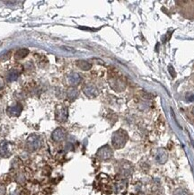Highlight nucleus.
<instances>
[{"mask_svg":"<svg viewBox=\"0 0 194 195\" xmlns=\"http://www.w3.org/2000/svg\"><path fill=\"white\" fill-rule=\"evenodd\" d=\"M128 141V134L123 130H119L115 131L112 135L111 142L115 148L120 149L122 148Z\"/></svg>","mask_w":194,"mask_h":195,"instance_id":"1","label":"nucleus"},{"mask_svg":"<svg viewBox=\"0 0 194 195\" xmlns=\"http://www.w3.org/2000/svg\"><path fill=\"white\" fill-rule=\"evenodd\" d=\"M42 147V139L40 136L32 134L26 140V148L29 151L38 150Z\"/></svg>","mask_w":194,"mask_h":195,"instance_id":"2","label":"nucleus"},{"mask_svg":"<svg viewBox=\"0 0 194 195\" xmlns=\"http://www.w3.org/2000/svg\"><path fill=\"white\" fill-rule=\"evenodd\" d=\"M68 117V110L63 104H59L55 111V118L59 122H64Z\"/></svg>","mask_w":194,"mask_h":195,"instance_id":"3","label":"nucleus"},{"mask_svg":"<svg viewBox=\"0 0 194 195\" xmlns=\"http://www.w3.org/2000/svg\"><path fill=\"white\" fill-rule=\"evenodd\" d=\"M112 155H113V152H112L111 148L107 145L99 148V150L96 153L97 158L101 160H108L112 157Z\"/></svg>","mask_w":194,"mask_h":195,"instance_id":"4","label":"nucleus"},{"mask_svg":"<svg viewBox=\"0 0 194 195\" xmlns=\"http://www.w3.org/2000/svg\"><path fill=\"white\" fill-rule=\"evenodd\" d=\"M83 92L84 94L89 97V98H94L97 95L99 94V91L93 85H86L84 88H83Z\"/></svg>","mask_w":194,"mask_h":195,"instance_id":"5","label":"nucleus"},{"mask_svg":"<svg viewBox=\"0 0 194 195\" xmlns=\"http://www.w3.org/2000/svg\"><path fill=\"white\" fill-rule=\"evenodd\" d=\"M66 136H67V132L63 128H57L52 133V139L54 141L60 142L65 140Z\"/></svg>","mask_w":194,"mask_h":195,"instance_id":"6","label":"nucleus"},{"mask_svg":"<svg viewBox=\"0 0 194 195\" xmlns=\"http://www.w3.org/2000/svg\"><path fill=\"white\" fill-rule=\"evenodd\" d=\"M11 155L10 144L6 141H2L0 143V157L7 158Z\"/></svg>","mask_w":194,"mask_h":195,"instance_id":"7","label":"nucleus"},{"mask_svg":"<svg viewBox=\"0 0 194 195\" xmlns=\"http://www.w3.org/2000/svg\"><path fill=\"white\" fill-rule=\"evenodd\" d=\"M23 110V107L20 104H16L15 105L9 106L6 110L7 114L9 116H19Z\"/></svg>","mask_w":194,"mask_h":195,"instance_id":"8","label":"nucleus"},{"mask_svg":"<svg viewBox=\"0 0 194 195\" xmlns=\"http://www.w3.org/2000/svg\"><path fill=\"white\" fill-rule=\"evenodd\" d=\"M156 159L157 161V163L163 165L167 161V153L164 148H160L158 149L157 153V157Z\"/></svg>","mask_w":194,"mask_h":195,"instance_id":"9","label":"nucleus"},{"mask_svg":"<svg viewBox=\"0 0 194 195\" xmlns=\"http://www.w3.org/2000/svg\"><path fill=\"white\" fill-rule=\"evenodd\" d=\"M81 76L77 73H72L68 76V81L71 86H77L81 82Z\"/></svg>","mask_w":194,"mask_h":195,"instance_id":"10","label":"nucleus"},{"mask_svg":"<svg viewBox=\"0 0 194 195\" xmlns=\"http://www.w3.org/2000/svg\"><path fill=\"white\" fill-rule=\"evenodd\" d=\"M19 74H20V73H19V71L16 70V69H12V70H10V71L8 72L7 76H6L7 81L13 82V81L16 80V79L18 78V76H19Z\"/></svg>","mask_w":194,"mask_h":195,"instance_id":"11","label":"nucleus"},{"mask_svg":"<svg viewBox=\"0 0 194 195\" xmlns=\"http://www.w3.org/2000/svg\"><path fill=\"white\" fill-rule=\"evenodd\" d=\"M76 66L78 67L80 69L85 70V71L89 70L92 68V64L87 62V61H86V60H78V61H76Z\"/></svg>","mask_w":194,"mask_h":195,"instance_id":"12","label":"nucleus"},{"mask_svg":"<svg viewBox=\"0 0 194 195\" xmlns=\"http://www.w3.org/2000/svg\"><path fill=\"white\" fill-rule=\"evenodd\" d=\"M78 94H79L78 90L75 89V87H70L67 92V95L68 97V99H70V100H75V98H77Z\"/></svg>","mask_w":194,"mask_h":195,"instance_id":"13","label":"nucleus"},{"mask_svg":"<svg viewBox=\"0 0 194 195\" xmlns=\"http://www.w3.org/2000/svg\"><path fill=\"white\" fill-rule=\"evenodd\" d=\"M29 53V50L27 49H21L16 51L15 55H14V58L15 60H23V58H24Z\"/></svg>","mask_w":194,"mask_h":195,"instance_id":"14","label":"nucleus"},{"mask_svg":"<svg viewBox=\"0 0 194 195\" xmlns=\"http://www.w3.org/2000/svg\"><path fill=\"white\" fill-rule=\"evenodd\" d=\"M174 195H190V193L184 189H177L174 191Z\"/></svg>","mask_w":194,"mask_h":195,"instance_id":"15","label":"nucleus"},{"mask_svg":"<svg viewBox=\"0 0 194 195\" xmlns=\"http://www.w3.org/2000/svg\"><path fill=\"white\" fill-rule=\"evenodd\" d=\"M11 54H12V52L11 51H8L7 53H6V54H4L1 58H0V60L1 61H5V60H7L8 58L11 57Z\"/></svg>","mask_w":194,"mask_h":195,"instance_id":"16","label":"nucleus"},{"mask_svg":"<svg viewBox=\"0 0 194 195\" xmlns=\"http://www.w3.org/2000/svg\"><path fill=\"white\" fill-rule=\"evenodd\" d=\"M186 100L188 102H194V94H190V93L187 94H186Z\"/></svg>","mask_w":194,"mask_h":195,"instance_id":"17","label":"nucleus"},{"mask_svg":"<svg viewBox=\"0 0 194 195\" xmlns=\"http://www.w3.org/2000/svg\"><path fill=\"white\" fill-rule=\"evenodd\" d=\"M168 71H169L170 75L172 76V77H175L176 76V72H175V70H174V68L172 67H169L168 68Z\"/></svg>","mask_w":194,"mask_h":195,"instance_id":"18","label":"nucleus"},{"mask_svg":"<svg viewBox=\"0 0 194 195\" xmlns=\"http://www.w3.org/2000/svg\"><path fill=\"white\" fill-rule=\"evenodd\" d=\"M62 49H63V50H67V51H68V52H71V53L75 52V49H73V48H71V47L63 46V47H62Z\"/></svg>","mask_w":194,"mask_h":195,"instance_id":"19","label":"nucleus"},{"mask_svg":"<svg viewBox=\"0 0 194 195\" xmlns=\"http://www.w3.org/2000/svg\"><path fill=\"white\" fill-rule=\"evenodd\" d=\"M5 191H6L5 187L2 186V185H0V195H4V194H5Z\"/></svg>","mask_w":194,"mask_h":195,"instance_id":"20","label":"nucleus"},{"mask_svg":"<svg viewBox=\"0 0 194 195\" xmlns=\"http://www.w3.org/2000/svg\"><path fill=\"white\" fill-rule=\"evenodd\" d=\"M3 86H4V80L2 77H0V89H1Z\"/></svg>","mask_w":194,"mask_h":195,"instance_id":"21","label":"nucleus"},{"mask_svg":"<svg viewBox=\"0 0 194 195\" xmlns=\"http://www.w3.org/2000/svg\"><path fill=\"white\" fill-rule=\"evenodd\" d=\"M191 112H192V114L194 115V107L192 108V111H191Z\"/></svg>","mask_w":194,"mask_h":195,"instance_id":"22","label":"nucleus"}]
</instances>
